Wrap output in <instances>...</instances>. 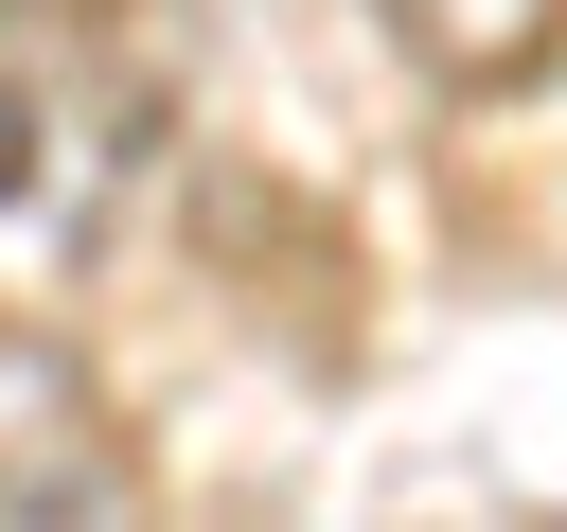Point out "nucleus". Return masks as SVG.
<instances>
[{"mask_svg":"<svg viewBox=\"0 0 567 532\" xmlns=\"http://www.w3.org/2000/svg\"><path fill=\"white\" fill-rule=\"evenodd\" d=\"M372 18L408 35L425 89H532L567 53V0H372Z\"/></svg>","mask_w":567,"mask_h":532,"instance_id":"f257e3e1","label":"nucleus"}]
</instances>
